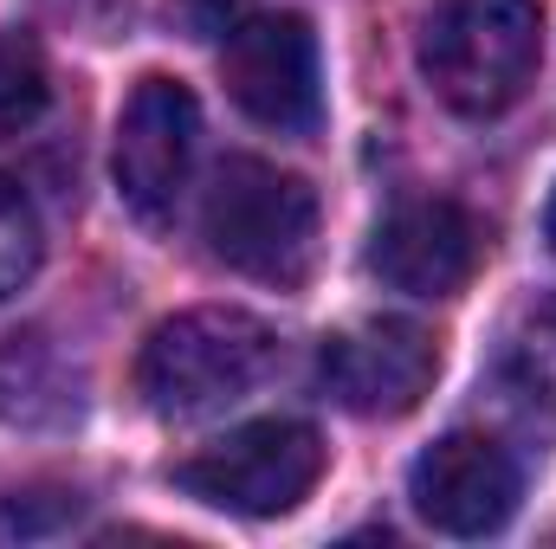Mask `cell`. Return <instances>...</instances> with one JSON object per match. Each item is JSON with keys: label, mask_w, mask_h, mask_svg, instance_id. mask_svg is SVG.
<instances>
[{"label": "cell", "mask_w": 556, "mask_h": 549, "mask_svg": "<svg viewBox=\"0 0 556 549\" xmlns=\"http://www.w3.org/2000/svg\"><path fill=\"white\" fill-rule=\"evenodd\" d=\"M273 323L233 304H207V310H181L149 330L137 356V388L162 420H201V413H220L240 395H253L273 375Z\"/></svg>", "instance_id": "6da1fadb"}, {"label": "cell", "mask_w": 556, "mask_h": 549, "mask_svg": "<svg viewBox=\"0 0 556 549\" xmlns=\"http://www.w3.org/2000/svg\"><path fill=\"white\" fill-rule=\"evenodd\" d=\"M544 52V13L538 0H440L420 33V72L459 117H498L511 111Z\"/></svg>", "instance_id": "7a4b0ae2"}, {"label": "cell", "mask_w": 556, "mask_h": 549, "mask_svg": "<svg viewBox=\"0 0 556 549\" xmlns=\"http://www.w3.org/2000/svg\"><path fill=\"white\" fill-rule=\"evenodd\" d=\"M207 253L260 284H298L317 259V194L260 155H227L201 201Z\"/></svg>", "instance_id": "3957f363"}, {"label": "cell", "mask_w": 556, "mask_h": 549, "mask_svg": "<svg viewBox=\"0 0 556 549\" xmlns=\"http://www.w3.org/2000/svg\"><path fill=\"white\" fill-rule=\"evenodd\" d=\"M324 478V439L304 420H253L175 465V485L233 518H285Z\"/></svg>", "instance_id": "277c9868"}, {"label": "cell", "mask_w": 556, "mask_h": 549, "mask_svg": "<svg viewBox=\"0 0 556 549\" xmlns=\"http://www.w3.org/2000/svg\"><path fill=\"white\" fill-rule=\"evenodd\" d=\"M220 78H227V98L253 124H266L278 137L317 130V111H324L317 33L298 13H253V20H240L227 33Z\"/></svg>", "instance_id": "5b68a950"}, {"label": "cell", "mask_w": 556, "mask_h": 549, "mask_svg": "<svg viewBox=\"0 0 556 549\" xmlns=\"http://www.w3.org/2000/svg\"><path fill=\"white\" fill-rule=\"evenodd\" d=\"M194 142H201V104L181 78H142L117 117V149H111V175L124 207L142 227H162L188 188L194 168Z\"/></svg>", "instance_id": "8992f818"}, {"label": "cell", "mask_w": 556, "mask_h": 549, "mask_svg": "<svg viewBox=\"0 0 556 549\" xmlns=\"http://www.w3.org/2000/svg\"><path fill=\"white\" fill-rule=\"evenodd\" d=\"M317 375L337 395V408L363 413V420H402L433 395L440 349L408 317H369V323L337 330L324 343Z\"/></svg>", "instance_id": "52a82bcc"}, {"label": "cell", "mask_w": 556, "mask_h": 549, "mask_svg": "<svg viewBox=\"0 0 556 549\" xmlns=\"http://www.w3.org/2000/svg\"><path fill=\"white\" fill-rule=\"evenodd\" d=\"M408 498L440 537H492L518 511V459L492 433H446L415 459Z\"/></svg>", "instance_id": "ba28073f"}, {"label": "cell", "mask_w": 556, "mask_h": 549, "mask_svg": "<svg viewBox=\"0 0 556 549\" xmlns=\"http://www.w3.org/2000/svg\"><path fill=\"white\" fill-rule=\"evenodd\" d=\"M369 272L408 297H459L479 272V227L459 201H408L376 227Z\"/></svg>", "instance_id": "9c48e42d"}, {"label": "cell", "mask_w": 556, "mask_h": 549, "mask_svg": "<svg viewBox=\"0 0 556 549\" xmlns=\"http://www.w3.org/2000/svg\"><path fill=\"white\" fill-rule=\"evenodd\" d=\"M498 388L531 401V408H556V297L525 304L505 336H498Z\"/></svg>", "instance_id": "30bf717a"}, {"label": "cell", "mask_w": 556, "mask_h": 549, "mask_svg": "<svg viewBox=\"0 0 556 549\" xmlns=\"http://www.w3.org/2000/svg\"><path fill=\"white\" fill-rule=\"evenodd\" d=\"M46 104H52V72H46L39 39L0 26V137L33 130L46 117Z\"/></svg>", "instance_id": "8fae6325"}, {"label": "cell", "mask_w": 556, "mask_h": 549, "mask_svg": "<svg viewBox=\"0 0 556 549\" xmlns=\"http://www.w3.org/2000/svg\"><path fill=\"white\" fill-rule=\"evenodd\" d=\"M33 272H39V220H33V207L0 181V297H13Z\"/></svg>", "instance_id": "7c38bea8"}, {"label": "cell", "mask_w": 556, "mask_h": 549, "mask_svg": "<svg viewBox=\"0 0 556 549\" xmlns=\"http://www.w3.org/2000/svg\"><path fill=\"white\" fill-rule=\"evenodd\" d=\"M544 233H551V246H556V194H551V207H544Z\"/></svg>", "instance_id": "4fadbf2b"}]
</instances>
